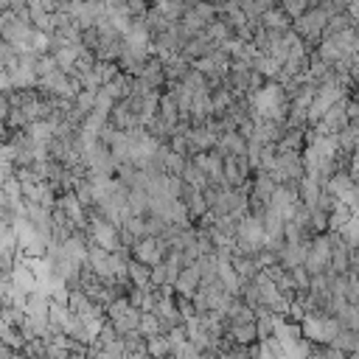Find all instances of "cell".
<instances>
[{
	"label": "cell",
	"instance_id": "6da1fadb",
	"mask_svg": "<svg viewBox=\"0 0 359 359\" xmlns=\"http://www.w3.org/2000/svg\"><path fill=\"white\" fill-rule=\"evenodd\" d=\"M87 236H90L93 244H101V247L109 250V252H115V250H129V247H123V241H121V227L112 224L109 219H104L101 213H95L93 208H90V213H87Z\"/></svg>",
	"mask_w": 359,
	"mask_h": 359
},
{
	"label": "cell",
	"instance_id": "7a4b0ae2",
	"mask_svg": "<svg viewBox=\"0 0 359 359\" xmlns=\"http://www.w3.org/2000/svg\"><path fill=\"white\" fill-rule=\"evenodd\" d=\"M328 17H331V14L317 3V6H309L300 17H294V20H292V28L306 39L309 48H317V42L323 39V31H325Z\"/></svg>",
	"mask_w": 359,
	"mask_h": 359
},
{
	"label": "cell",
	"instance_id": "3957f363",
	"mask_svg": "<svg viewBox=\"0 0 359 359\" xmlns=\"http://www.w3.org/2000/svg\"><path fill=\"white\" fill-rule=\"evenodd\" d=\"M272 174V180L280 185V182H294L306 174V165H303V151H278L275 154V163L272 168H266Z\"/></svg>",
	"mask_w": 359,
	"mask_h": 359
},
{
	"label": "cell",
	"instance_id": "277c9868",
	"mask_svg": "<svg viewBox=\"0 0 359 359\" xmlns=\"http://www.w3.org/2000/svg\"><path fill=\"white\" fill-rule=\"evenodd\" d=\"M331 250H334V244H331V230H325V233H314V236L309 238V250H306V261H303V266H306L311 275L325 272L328 264H331Z\"/></svg>",
	"mask_w": 359,
	"mask_h": 359
},
{
	"label": "cell",
	"instance_id": "5b68a950",
	"mask_svg": "<svg viewBox=\"0 0 359 359\" xmlns=\"http://www.w3.org/2000/svg\"><path fill=\"white\" fill-rule=\"evenodd\" d=\"M140 314H143V311H140L137 306H132L126 294L115 297V300L107 306V320H109V323L118 328V334H121V337L137 328V323H140Z\"/></svg>",
	"mask_w": 359,
	"mask_h": 359
},
{
	"label": "cell",
	"instance_id": "8992f818",
	"mask_svg": "<svg viewBox=\"0 0 359 359\" xmlns=\"http://www.w3.org/2000/svg\"><path fill=\"white\" fill-rule=\"evenodd\" d=\"M129 252H132V258L143 261L146 266H154V264H160V261L165 258V252H168V241L160 238V236H143V238H137V241L132 244Z\"/></svg>",
	"mask_w": 359,
	"mask_h": 359
},
{
	"label": "cell",
	"instance_id": "52a82bcc",
	"mask_svg": "<svg viewBox=\"0 0 359 359\" xmlns=\"http://www.w3.org/2000/svg\"><path fill=\"white\" fill-rule=\"evenodd\" d=\"M345 101H348V93L345 95H339L328 109H325V115L314 123V129L320 132V135H339L345 126H348V115H345Z\"/></svg>",
	"mask_w": 359,
	"mask_h": 359
},
{
	"label": "cell",
	"instance_id": "ba28073f",
	"mask_svg": "<svg viewBox=\"0 0 359 359\" xmlns=\"http://www.w3.org/2000/svg\"><path fill=\"white\" fill-rule=\"evenodd\" d=\"M199 286H202V272H199V266H196V264H185V266L180 269L177 280H174L177 294H182V297H194Z\"/></svg>",
	"mask_w": 359,
	"mask_h": 359
},
{
	"label": "cell",
	"instance_id": "9c48e42d",
	"mask_svg": "<svg viewBox=\"0 0 359 359\" xmlns=\"http://www.w3.org/2000/svg\"><path fill=\"white\" fill-rule=\"evenodd\" d=\"M297 194H300V202L303 205L314 208L320 202V196H323V180L317 174H303L297 180Z\"/></svg>",
	"mask_w": 359,
	"mask_h": 359
},
{
	"label": "cell",
	"instance_id": "30bf717a",
	"mask_svg": "<svg viewBox=\"0 0 359 359\" xmlns=\"http://www.w3.org/2000/svg\"><path fill=\"white\" fill-rule=\"evenodd\" d=\"M185 137H188V149H191V154H196V151H208V149H213L216 140H219L208 126H191V129L185 132Z\"/></svg>",
	"mask_w": 359,
	"mask_h": 359
},
{
	"label": "cell",
	"instance_id": "8fae6325",
	"mask_svg": "<svg viewBox=\"0 0 359 359\" xmlns=\"http://www.w3.org/2000/svg\"><path fill=\"white\" fill-rule=\"evenodd\" d=\"M216 48H219V45L210 42V39L205 36V31H202V34L185 39V45H182V56L194 62V59H199V56H205V53H210V50H216Z\"/></svg>",
	"mask_w": 359,
	"mask_h": 359
},
{
	"label": "cell",
	"instance_id": "7c38bea8",
	"mask_svg": "<svg viewBox=\"0 0 359 359\" xmlns=\"http://www.w3.org/2000/svg\"><path fill=\"white\" fill-rule=\"evenodd\" d=\"M280 67H283V62H280V59H275L272 53H264V50L252 59V70H258L266 81H275V79H278V73H280Z\"/></svg>",
	"mask_w": 359,
	"mask_h": 359
},
{
	"label": "cell",
	"instance_id": "4fadbf2b",
	"mask_svg": "<svg viewBox=\"0 0 359 359\" xmlns=\"http://www.w3.org/2000/svg\"><path fill=\"white\" fill-rule=\"evenodd\" d=\"M140 79L146 81V87H151V90H163V87H165V70H163V62H160L157 56H151V59L146 62Z\"/></svg>",
	"mask_w": 359,
	"mask_h": 359
},
{
	"label": "cell",
	"instance_id": "5bb4252c",
	"mask_svg": "<svg viewBox=\"0 0 359 359\" xmlns=\"http://www.w3.org/2000/svg\"><path fill=\"white\" fill-rule=\"evenodd\" d=\"M227 337L238 345H252L258 342V331L255 323H227Z\"/></svg>",
	"mask_w": 359,
	"mask_h": 359
},
{
	"label": "cell",
	"instance_id": "9a60e30c",
	"mask_svg": "<svg viewBox=\"0 0 359 359\" xmlns=\"http://www.w3.org/2000/svg\"><path fill=\"white\" fill-rule=\"evenodd\" d=\"M331 345H337L339 351H345V356H359V331L342 325L337 331V337L331 339Z\"/></svg>",
	"mask_w": 359,
	"mask_h": 359
},
{
	"label": "cell",
	"instance_id": "2e32d148",
	"mask_svg": "<svg viewBox=\"0 0 359 359\" xmlns=\"http://www.w3.org/2000/svg\"><path fill=\"white\" fill-rule=\"evenodd\" d=\"M261 25L264 28H272V31H286V28H292V17L280 6H272V8H266L261 14Z\"/></svg>",
	"mask_w": 359,
	"mask_h": 359
},
{
	"label": "cell",
	"instance_id": "e0dca14e",
	"mask_svg": "<svg viewBox=\"0 0 359 359\" xmlns=\"http://www.w3.org/2000/svg\"><path fill=\"white\" fill-rule=\"evenodd\" d=\"M205 36L210 39V42H216L219 48L233 36V28L227 25V20H222V17H216V20H210L208 25H205Z\"/></svg>",
	"mask_w": 359,
	"mask_h": 359
},
{
	"label": "cell",
	"instance_id": "ac0fdd59",
	"mask_svg": "<svg viewBox=\"0 0 359 359\" xmlns=\"http://www.w3.org/2000/svg\"><path fill=\"white\" fill-rule=\"evenodd\" d=\"M81 48H84V42H79V45H59V48H53L50 53H53V59H56V65H59L62 70H70V67L76 65Z\"/></svg>",
	"mask_w": 359,
	"mask_h": 359
},
{
	"label": "cell",
	"instance_id": "d6986e66",
	"mask_svg": "<svg viewBox=\"0 0 359 359\" xmlns=\"http://www.w3.org/2000/svg\"><path fill=\"white\" fill-rule=\"evenodd\" d=\"M233 266H236V272L244 278V280H252L258 272H261V266H258V261H255V255H244V252H233Z\"/></svg>",
	"mask_w": 359,
	"mask_h": 359
},
{
	"label": "cell",
	"instance_id": "ffe728a7",
	"mask_svg": "<svg viewBox=\"0 0 359 359\" xmlns=\"http://www.w3.org/2000/svg\"><path fill=\"white\" fill-rule=\"evenodd\" d=\"M180 177H182V182H185V185L199 188V191H205V185H208V174H205V171H202L191 157H188V163H185V168H182V174H180Z\"/></svg>",
	"mask_w": 359,
	"mask_h": 359
},
{
	"label": "cell",
	"instance_id": "44dd1931",
	"mask_svg": "<svg viewBox=\"0 0 359 359\" xmlns=\"http://www.w3.org/2000/svg\"><path fill=\"white\" fill-rule=\"evenodd\" d=\"M353 216V210L342 202V199H337V205L328 210V230H334V233H339L345 224H348V219Z\"/></svg>",
	"mask_w": 359,
	"mask_h": 359
},
{
	"label": "cell",
	"instance_id": "7402d4cb",
	"mask_svg": "<svg viewBox=\"0 0 359 359\" xmlns=\"http://www.w3.org/2000/svg\"><path fill=\"white\" fill-rule=\"evenodd\" d=\"M137 331L143 337H154V334H165V325L160 320V314L151 309V311H143L140 314V323H137Z\"/></svg>",
	"mask_w": 359,
	"mask_h": 359
},
{
	"label": "cell",
	"instance_id": "603a6c76",
	"mask_svg": "<svg viewBox=\"0 0 359 359\" xmlns=\"http://www.w3.org/2000/svg\"><path fill=\"white\" fill-rule=\"evenodd\" d=\"M210 101H213V115H224L236 98H233V93H230L227 84H219V87L210 90Z\"/></svg>",
	"mask_w": 359,
	"mask_h": 359
},
{
	"label": "cell",
	"instance_id": "cb8c5ba5",
	"mask_svg": "<svg viewBox=\"0 0 359 359\" xmlns=\"http://www.w3.org/2000/svg\"><path fill=\"white\" fill-rule=\"evenodd\" d=\"M157 115L165 118L168 123H177L180 121V104H177V98H174L171 90H163L160 93V112Z\"/></svg>",
	"mask_w": 359,
	"mask_h": 359
},
{
	"label": "cell",
	"instance_id": "d4e9b609",
	"mask_svg": "<svg viewBox=\"0 0 359 359\" xmlns=\"http://www.w3.org/2000/svg\"><path fill=\"white\" fill-rule=\"evenodd\" d=\"M129 283L132 286H151V266L137 258H129Z\"/></svg>",
	"mask_w": 359,
	"mask_h": 359
},
{
	"label": "cell",
	"instance_id": "484cf974",
	"mask_svg": "<svg viewBox=\"0 0 359 359\" xmlns=\"http://www.w3.org/2000/svg\"><path fill=\"white\" fill-rule=\"evenodd\" d=\"M93 70H95L98 84H107V81H112V79L121 73V65H118V62H112V59H95Z\"/></svg>",
	"mask_w": 359,
	"mask_h": 359
},
{
	"label": "cell",
	"instance_id": "4316f807",
	"mask_svg": "<svg viewBox=\"0 0 359 359\" xmlns=\"http://www.w3.org/2000/svg\"><path fill=\"white\" fill-rule=\"evenodd\" d=\"M146 351H149V356H171V345H168V337H165V334H154V337H146Z\"/></svg>",
	"mask_w": 359,
	"mask_h": 359
},
{
	"label": "cell",
	"instance_id": "83f0119b",
	"mask_svg": "<svg viewBox=\"0 0 359 359\" xmlns=\"http://www.w3.org/2000/svg\"><path fill=\"white\" fill-rule=\"evenodd\" d=\"M339 236L348 241L351 250H359V210H353V216H351L348 224L339 230Z\"/></svg>",
	"mask_w": 359,
	"mask_h": 359
},
{
	"label": "cell",
	"instance_id": "f1b7e54d",
	"mask_svg": "<svg viewBox=\"0 0 359 359\" xmlns=\"http://www.w3.org/2000/svg\"><path fill=\"white\" fill-rule=\"evenodd\" d=\"M95 93H98V90H87V87H81V90L73 95V109H79L81 115H87V112L95 107Z\"/></svg>",
	"mask_w": 359,
	"mask_h": 359
},
{
	"label": "cell",
	"instance_id": "f546056e",
	"mask_svg": "<svg viewBox=\"0 0 359 359\" xmlns=\"http://www.w3.org/2000/svg\"><path fill=\"white\" fill-rule=\"evenodd\" d=\"M309 227H311V233H325L328 230V210L314 205L309 213Z\"/></svg>",
	"mask_w": 359,
	"mask_h": 359
},
{
	"label": "cell",
	"instance_id": "4dcf8cb0",
	"mask_svg": "<svg viewBox=\"0 0 359 359\" xmlns=\"http://www.w3.org/2000/svg\"><path fill=\"white\" fill-rule=\"evenodd\" d=\"M337 317H339V323H342L345 328L359 331V303H345L342 311H339Z\"/></svg>",
	"mask_w": 359,
	"mask_h": 359
},
{
	"label": "cell",
	"instance_id": "1f68e13d",
	"mask_svg": "<svg viewBox=\"0 0 359 359\" xmlns=\"http://www.w3.org/2000/svg\"><path fill=\"white\" fill-rule=\"evenodd\" d=\"M292 272V280H294V289L297 292H309V286H311V272L303 266V264H297V266H292L289 269Z\"/></svg>",
	"mask_w": 359,
	"mask_h": 359
},
{
	"label": "cell",
	"instance_id": "d6a6232c",
	"mask_svg": "<svg viewBox=\"0 0 359 359\" xmlns=\"http://www.w3.org/2000/svg\"><path fill=\"white\" fill-rule=\"evenodd\" d=\"M3 194H6V199H8V202L22 199V182L17 180V174H11L8 180H3Z\"/></svg>",
	"mask_w": 359,
	"mask_h": 359
},
{
	"label": "cell",
	"instance_id": "836d02e7",
	"mask_svg": "<svg viewBox=\"0 0 359 359\" xmlns=\"http://www.w3.org/2000/svg\"><path fill=\"white\" fill-rule=\"evenodd\" d=\"M278 6L294 20V17H300V14L309 8V0H278Z\"/></svg>",
	"mask_w": 359,
	"mask_h": 359
},
{
	"label": "cell",
	"instance_id": "e575fe53",
	"mask_svg": "<svg viewBox=\"0 0 359 359\" xmlns=\"http://www.w3.org/2000/svg\"><path fill=\"white\" fill-rule=\"evenodd\" d=\"M6 123H8V129H25L28 126V115L22 112V107H11Z\"/></svg>",
	"mask_w": 359,
	"mask_h": 359
},
{
	"label": "cell",
	"instance_id": "d590c367",
	"mask_svg": "<svg viewBox=\"0 0 359 359\" xmlns=\"http://www.w3.org/2000/svg\"><path fill=\"white\" fill-rule=\"evenodd\" d=\"M348 76L353 84H359V50L351 53V59H348Z\"/></svg>",
	"mask_w": 359,
	"mask_h": 359
},
{
	"label": "cell",
	"instance_id": "8d00e7d4",
	"mask_svg": "<svg viewBox=\"0 0 359 359\" xmlns=\"http://www.w3.org/2000/svg\"><path fill=\"white\" fill-rule=\"evenodd\" d=\"M8 112H11V101H8V93H3V90H0V121H6V118H8Z\"/></svg>",
	"mask_w": 359,
	"mask_h": 359
},
{
	"label": "cell",
	"instance_id": "74e56055",
	"mask_svg": "<svg viewBox=\"0 0 359 359\" xmlns=\"http://www.w3.org/2000/svg\"><path fill=\"white\" fill-rule=\"evenodd\" d=\"M0 90H3V93L14 90V84H11V73H8L6 67H0Z\"/></svg>",
	"mask_w": 359,
	"mask_h": 359
}]
</instances>
